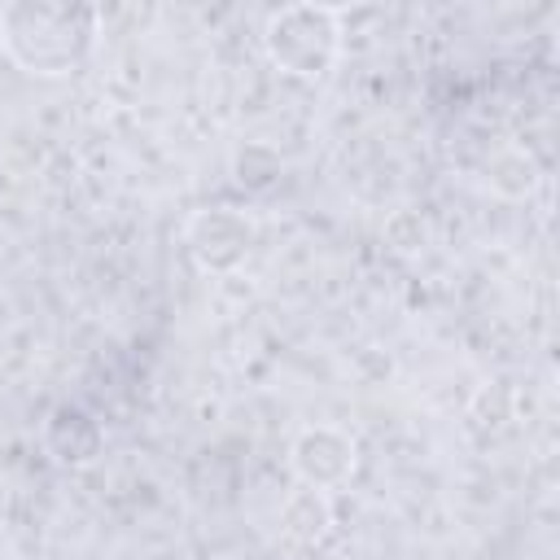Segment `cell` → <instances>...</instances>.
Returning a JSON list of instances; mask_svg holds the SVG:
<instances>
[{"mask_svg": "<svg viewBox=\"0 0 560 560\" xmlns=\"http://www.w3.org/2000/svg\"><path fill=\"white\" fill-rule=\"evenodd\" d=\"M490 184H494L503 197H529L534 184H538V166H534L529 153L508 149V153H499V158L490 162Z\"/></svg>", "mask_w": 560, "mask_h": 560, "instance_id": "8", "label": "cell"}, {"mask_svg": "<svg viewBox=\"0 0 560 560\" xmlns=\"http://www.w3.org/2000/svg\"><path fill=\"white\" fill-rule=\"evenodd\" d=\"M232 175H236V184L249 188V192H271V188L280 184V175H284V162H280V153H276L271 144L249 140V144H241V149L232 153Z\"/></svg>", "mask_w": 560, "mask_h": 560, "instance_id": "6", "label": "cell"}, {"mask_svg": "<svg viewBox=\"0 0 560 560\" xmlns=\"http://www.w3.org/2000/svg\"><path fill=\"white\" fill-rule=\"evenodd\" d=\"M254 241H258L254 219L232 206L192 210V219L184 223L188 258L197 262V271H210V276H232L236 267H245Z\"/></svg>", "mask_w": 560, "mask_h": 560, "instance_id": "3", "label": "cell"}, {"mask_svg": "<svg viewBox=\"0 0 560 560\" xmlns=\"http://www.w3.org/2000/svg\"><path fill=\"white\" fill-rule=\"evenodd\" d=\"M328 499L319 494V490H298L289 503H284V512H280V525H284V534L289 538H298V542H319L324 538V529H328Z\"/></svg>", "mask_w": 560, "mask_h": 560, "instance_id": "7", "label": "cell"}, {"mask_svg": "<svg viewBox=\"0 0 560 560\" xmlns=\"http://www.w3.org/2000/svg\"><path fill=\"white\" fill-rule=\"evenodd\" d=\"M101 9L92 4H52V0H13L0 9V48L4 57L35 79L79 74L96 48Z\"/></svg>", "mask_w": 560, "mask_h": 560, "instance_id": "1", "label": "cell"}, {"mask_svg": "<svg viewBox=\"0 0 560 560\" xmlns=\"http://www.w3.org/2000/svg\"><path fill=\"white\" fill-rule=\"evenodd\" d=\"M262 52L267 61L289 79H324L341 61V9L332 4H284L271 9L262 22Z\"/></svg>", "mask_w": 560, "mask_h": 560, "instance_id": "2", "label": "cell"}, {"mask_svg": "<svg viewBox=\"0 0 560 560\" xmlns=\"http://www.w3.org/2000/svg\"><path fill=\"white\" fill-rule=\"evenodd\" d=\"M105 446V429L92 411H83L79 402H57L44 420V451L61 464V468H83L101 455Z\"/></svg>", "mask_w": 560, "mask_h": 560, "instance_id": "5", "label": "cell"}, {"mask_svg": "<svg viewBox=\"0 0 560 560\" xmlns=\"http://www.w3.org/2000/svg\"><path fill=\"white\" fill-rule=\"evenodd\" d=\"M289 468L306 490H341L359 468V442L337 424H311L293 438Z\"/></svg>", "mask_w": 560, "mask_h": 560, "instance_id": "4", "label": "cell"}]
</instances>
